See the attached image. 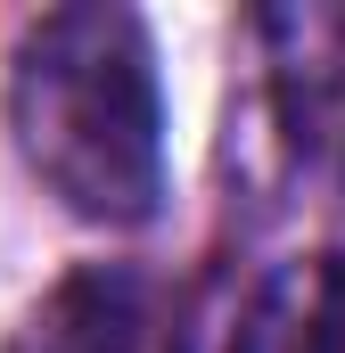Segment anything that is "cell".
<instances>
[{"label": "cell", "mask_w": 345, "mask_h": 353, "mask_svg": "<svg viewBox=\"0 0 345 353\" xmlns=\"http://www.w3.org/2000/svg\"><path fill=\"white\" fill-rule=\"evenodd\" d=\"M8 123L41 189L107 230H132L165 197V99L148 25L132 8H50L8 66Z\"/></svg>", "instance_id": "1"}, {"label": "cell", "mask_w": 345, "mask_h": 353, "mask_svg": "<svg viewBox=\"0 0 345 353\" xmlns=\"http://www.w3.org/2000/svg\"><path fill=\"white\" fill-rule=\"evenodd\" d=\"M17 353H157V304L132 271H75L25 321Z\"/></svg>", "instance_id": "2"}, {"label": "cell", "mask_w": 345, "mask_h": 353, "mask_svg": "<svg viewBox=\"0 0 345 353\" xmlns=\"http://www.w3.org/2000/svg\"><path fill=\"white\" fill-rule=\"evenodd\" d=\"M239 353H345V255L279 271L239 329Z\"/></svg>", "instance_id": "3"}]
</instances>
